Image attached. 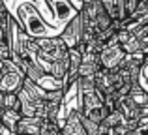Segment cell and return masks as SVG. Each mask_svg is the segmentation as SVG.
I'll list each match as a JSON object with an SVG mask.
<instances>
[{
  "label": "cell",
  "mask_w": 148,
  "mask_h": 135,
  "mask_svg": "<svg viewBox=\"0 0 148 135\" xmlns=\"http://www.w3.org/2000/svg\"><path fill=\"white\" fill-rule=\"evenodd\" d=\"M17 21L32 38H47L51 32V26L43 21L38 8L30 0H25L17 6Z\"/></svg>",
  "instance_id": "6da1fadb"
},
{
  "label": "cell",
  "mask_w": 148,
  "mask_h": 135,
  "mask_svg": "<svg viewBox=\"0 0 148 135\" xmlns=\"http://www.w3.org/2000/svg\"><path fill=\"white\" fill-rule=\"evenodd\" d=\"M38 41V62L43 66V69L49 73L51 64L54 60H60L69 55V47L60 36H47V38H36Z\"/></svg>",
  "instance_id": "7a4b0ae2"
},
{
  "label": "cell",
  "mask_w": 148,
  "mask_h": 135,
  "mask_svg": "<svg viewBox=\"0 0 148 135\" xmlns=\"http://www.w3.org/2000/svg\"><path fill=\"white\" fill-rule=\"evenodd\" d=\"M127 58V53L124 51V47L116 41V43H109L105 45V49L99 53V62L101 68L105 69H111V71H116L126 64Z\"/></svg>",
  "instance_id": "3957f363"
},
{
  "label": "cell",
  "mask_w": 148,
  "mask_h": 135,
  "mask_svg": "<svg viewBox=\"0 0 148 135\" xmlns=\"http://www.w3.org/2000/svg\"><path fill=\"white\" fill-rule=\"evenodd\" d=\"M60 38L68 43L69 49H77L81 47L83 43V38H84V28H83V17L81 13H77L75 17H71L68 23L64 25L60 32Z\"/></svg>",
  "instance_id": "277c9868"
},
{
  "label": "cell",
  "mask_w": 148,
  "mask_h": 135,
  "mask_svg": "<svg viewBox=\"0 0 148 135\" xmlns=\"http://www.w3.org/2000/svg\"><path fill=\"white\" fill-rule=\"evenodd\" d=\"M25 81H26V73L19 66H15L13 69L0 75V92L2 94H19L21 88L25 86Z\"/></svg>",
  "instance_id": "5b68a950"
},
{
  "label": "cell",
  "mask_w": 148,
  "mask_h": 135,
  "mask_svg": "<svg viewBox=\"0 0 148 135\" xmlns=\"http://www.w3.org/2000/svg\"><path fill=\"white\" fill-rule=\"evenodd\" d=\"M43 2L47 4V8L51 10V13L56 21L68 23L71 17H75L79 13V10L71 4V0H43Z\"/></svg>",
  "instance_id": "8992f818"
},
{
  "label": "cell",
  "mask_w": 148,
  "mask_h": 135,
  "mask_svg": "<svg viewBox=\"0 0 148 135\" xmlns=\"http://www.w3.org/2000/svg\"><path fill=\"white\" fill-rule=\"evenodd\" d=\"M62 132L64 135H88L86 128L83 124V116H81V109H71L66 116V120L62 122Z\"/></svg>",
  "instance_id": "52a82bcc"
},
{
  "label": "cell",
  "mask_w": 148,
  "mask_h": 135,
  "mask_svg": "<svg viewBox=\"0 0 148 135\" xmlns=\"http://www.w3.org/2000/svg\"><path fill=\"white\" fill-rule=\"evenodd\" d=\"M43 124H45V118L41 116H23L19 120L17 132L21 135H41Z\"/></svg>",
  "instance_id": "ba28073f"
},
{
  "label": "cell",
  "mask_w": 148,
  "mask_h": 135,
  "mask_svg": "<svg viewBox=\"0 0 148 135\" xmlns=\"http://www.w3.org/2000/svg\"><path fill=\"white\" fill-rule=\"evenodd\" d=\"M68 69H69V55L64 56V58H60V60H54V62L51 64L49 77L58 84V86H62L64 81H66V77H68Z\"/></svg>",
  "instance_id": "9c48e42d"
},
{
  "label": "cell",
  "mask_w": 148,
  "mask_h": 135,
  "mask_svg": "<svg viewBox=\"0 0 148 135\" xmlns=\"http://www.w3.org/2000/svg\"><path fill=\"white\" fill-rule=\"evenodd\" d=\"M21 118H23V113L19 109H0V122L4 126H8L11 132H17Z\"/></svg>",
  "instance_id": "30bf717a"
},
{
  "label": "cell",
  "mask_w": 148,
  "mask_h": 135,
  "mask_svg": "<svg viewBox=\"0 0 148 135\" xmlns=\"http://www.w3.org/2000/svg\"><path fill=\"white\" fill-rule=\"evenodd\" d=\"M127 118H126V114L122 113L120 109H114V111H109V114H107V118H105L101 124H105L107 128H116V126H120V124H124Z\"/></svg>",
  "instance_id": "8fae6325"
},
{
  "label": "cell",
  "mask_w": 148,
  "mask_h": 135,
  "mask_svg": "<svg viewBox=\"0 0 148 135\" xmlns=\"http://www.w3.org/2000/svg\"><path fill=\"white\" fill-rule=\"evenodd\" d=\"M41 135H64V132H62V122L60 120H49V118H45Z\"/></svg>",
  "instance_id": "7c38bea8"
},
{
  "label": "cell",
  "mask_w": 148,
  "mask_h": 135,
  "mask_svg": "<svg viewBox=\"0 0 148 135\" xmlns=\"http://www.w3.org/2000/svg\"><path fill=\"white\" fill-rule=\"evenodd\" d=\"M112 19H120V0H101Z\"/></svg>",
  "instance_id": "4fadbf2b"
},
{
  "label": "cell",
  "mask_w": 148,
  "mask_h": 135,
  "mask_svg": "<svg viewBox=\"0 0 148 135\" xmlns=\"http://www.w3.org/2000/svg\"><path fill=\"white\" fill-rule=\"evenodd\" d=\"M124 135H145V132H143L141 128H131L130 132H126Z\"/></svg>",
  "instance_id": "5bb4252c"
},
{
  "label": "cell",
  "mask_w": 148,
  "mask_h": 135,
  "mask_svg": "<svg viewBox=\"0 0 148 135\" xmlns=\"http://www.w3.org/2000/svg\"><path fill=\"white\" fill-rule=\"evenodd\" d=\"M11 133H13V132H11L8 126H4L2 122H0V135H11Z\"/></svg>",
  "instance_id": "9a60e30c"
},
{
  "label": "cell",
  "mask_w": 148,
  "mask_h": 135,
  "mask_svg": "<svg viewBox=\"0 0 148 135\" xmlns=\"http://www.w3.org/2000/svg\"><path fill=\"white\" fill-rule=\"evenodd\" d=\"M84 2H86V0H71V4H73V6H75L79 11H81V8L84 6Z\"/></svg>",
  "instance_id": "2e32d148"
},
{
  "label": "cell",
  "mask_w": 148,
  "mask_h": 135,
  "mask_svg": "<svg viewBox=\"0 0 148 135\" xmlns=\"http://www.w3.org/2000/svg\"><path fill=\"white\" fill-rule=\"evenodd\" d=\"M8 8H6V4H4V0H0V11H6Z\"/></svg>",
  "instance_id": "e0dca14e"
},
{
  "label": "cell",
  "mask_w": 148,
  "mask_h": 135,
  "mask_svg": "<svg viewBox=\"0 0 148 135\" xmlns=\"http://www.w3.org/2000/svg\"><path fill=\"white\" fill-rule=\"evenodd\" d=\"M2 98H4V94L0 92V109H2Z\"/></svg>",
  "instance_id": "ac0fdd59"
},
{
  "label": "cell",
  "mask_w": 148,
  "mask_h": 135,
  "mask_svg": "<svg viewBox=\"0 0 148 135\" xmlns=\"http://www.w3.org/2000/svg\"><path fill=\"white\" fill-rule=\"evenodd\" d=\"M11 135H21V133H19V132H13V133H11Z\"/></svg>",
  "instance_id": "d6986e66"
},
{
  "label": "cell",
  "mask_w": 148,
  "mask_h": 135,
  "mask_svg": "<svg viewBox=\"0 0 148 135\" xmlns=\"http://www.w3.org/2000/svg\"><path fill=\"white\" fill-rule=\"evenodd\" d=\"M146 2H148V0H146Z\"/></svg>",
  "instance_id": "ffe728a7"
},
{
  "label": "cell",
  "mask_w": 148,
  "mask_h": 135,
  "mask_svg": "<svg viewBox=\"0 0 148 135\" xmlns=\"http://www.w3.org/2000/svg\"><path fill=\"white\" fill-rule=\"evenodd\" d=\"M146 135H148V133H146Z\"/></svg>",
  "instance_id": "44dd1931"
}]
</instances>
